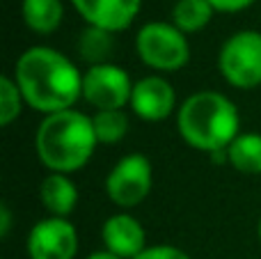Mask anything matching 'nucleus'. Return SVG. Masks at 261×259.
Wrapping results in <instances>:
<instances>
[{
    "instance_id": "nucleus-9",
    "label": "nucleus",
    "mask_w": 261,
    "mask_h": 259,
    "mask_svg": "<svg viewBox=\"0 0 261 259\" xmlns=\"http://www.w3.org/2000/svg\"><path fill=\"white\" fill-rule=\"evenodd\" d=\"M128 108L138 119L156 124L176 115L179 103H176V92L172 83L161 73H149L135 81Z\"/></svg>"
},
{
    "instance_id": "nucleus-19",
    "label": "nucleus",
    "mask_w": 261,
    "mask_h": 259,
    "mask_svg": "<svg viewBox=\"0 0 261 259\" xmlns=\"http://www.w3.org/2000/svg\"><path fill=\"white\" fill-rule=\"evenodd\" d=\"M135 259H190V255L176 246L158 243V246H147Z\"/></svg>"
},
{
    "instance_id": "nucleus-16",
    "label": "nucleus",
    "mask_w": 261,
    "mask_h": 259,
    "mask_svg": "<svg viewBox=\"0 0 261 259\" xmlns=\"http://www.w3.org/2000/svg\"><path fill=\"white\" fill-rule=\"evenodd\" d=\"M78 55L85 60L90 67L94 64H106L110 62V55L115 50V35L108 30H101V28H92L87 25L85 30L78 37Z\"/></svg>"
},
{
    "instance_id": "nucleus-20",
    "label": "nucleus",
    "mask_w": 261,
    "mask_h": 259,
    "mask_svg": "<svg viewBox=\"0 0 261 259\" xmlns=\"http://www.w3.org/2000/svg\"><path fill=\"white\" fill-rule=\"evenodd\" d=\"M213 5L216 12H222V14H236V12H243V9L252 7L257 0H208Z\"/></svg>"
},
{
    "instance_id": "nucleus-1",
    "label": "nucleus",
    "mask_w": 261,
    "mask_h": 259,
    "mask_svg": "<svg viewBox=\"0 0 261 259\" xmlns=\"http://www.w3.org/2000/svg\"><path fill=\"white\" fill-rule=\"evenodd\" d=\"M14 81L28 108L44 117L71 110L83 99V71L53 46H30L23 50L14 64Z\"/></svg>"
},
{
    "instance_id": "nucleus-23",
    "label": "nucleus",
    "mask_w": 261,
    "mask_h": 259,
    "mask_svg": "<svg viewBox=\"0 0 261 259\" xmlns=\"http://www.w3.org/2000/svg\"><path fill=\"white\" fill-rule=\"evenodd\" d=\"M257 237H259V241H261V216H259V223H257Z\"/></svg>"
},
{
    "instance_id": "nucleus-11",
    "label": "nucleus",
    "mask_w": 261,
    "mask_h": 259,
    "mask_svg": "<svg viewBox=\"0 0 261 259\" xmlns=\"http://www.w3.org/2000/svg\"><path fill=\"white\" fill-rule=\"evenodd\" d=\"M101 241L103 250L122 259H135L147 248V232L135 216H130L128 211H119L103 220Z\"/></svg>"
},
{
    "instance_id": "nucleus-14",
    "label": "nucleus",
    "mask_w": 261,
    "mask_h": 259,
    "mask_svg": "<svg viewBox=\"0 0 261 259\" xmlns=\"http://www.w3.org/2000/svg\"><path fill=\"white\" fill-rule=\"evenodd\" d=\"M229 165L241 174H261V133L241 131L227 147Z\"/></svg>"
},
{
    "instance_id": "nucleus-13",
    "label": "nucleus",
    "mask_w": 261,
    "mask_h": 259,
    "mask_svg": "<svg viewBox=\"0 0 261 259\" xmlns=\"http://www.w3.org/2000/svg\"><path fill=\"white\" fill-rule=\"evenodd\" d=\"M23 23L35 35H53L64 18L62 0H23Z\"/></svg>"
},
{
    "instance_id": "nucleus-3",
    "label": "nucleus",
    "mask_w": 261,
    "mask_h": 259,
    "mask_svg": "<svg viewBox=\"0 0 261 259\" xmlns=\"http://www.w3.org/2000/svg\"><path fill=\"white\" fill-rule=\"evenodd\" d=\"M99 140L92 117L81 110L46 115L35 133V151L48 172L73 174L92 161Z\"/></svg>"
},
{
    "instance_id": "nucleus-10",
    "label": "nucleus",
    "mask_w": 261,
    "mask_h": 259,
    "mask_svg": "<svg viewBox=\"0 0 261 259\" xmlns=\"http://www.w3.org/2000/svg\"><path fill=\"white\" fill-rule=\"evenodd\" d=\"M71 5L87 25L117 35L138 18L142 0H71Z\"/></svg>"
},
{
    "instance_id": "nucleus-18",
    "label": "nucleus",
    "mask_w": 261,
    "mask_h": 259,
    "mask_svg": "<svg viewBox=\"0 0 261 259\" xmlns=\"http://www.w3.org/2000/svg\"><path fill=\"white\" fill-rule=\"evenodd\" d=\"M23 106H25V99H23L14 76L3 73L0 76V124L3 126H12L21 117Z\"/></svg>"
},
{
    "instance_id": "nucleus-6",
    "label": "nucleus",
    "mask_w": 261,
    "mask_h": 259,
    "mask_svg": "<svg viewBox=\"0 0 261 259\" xmlns=\"http://www.w3.org/2000/svg\"><path fill=\"white\" fill-rule=\"evenodd\" d=\"M153 186L151 161L144 154H126L110 168L106 177V195L122 211H130L149 197Z\"/></svg>"
},
{
    "instance_id": "nucleus-5",
    "label": "nucleus",
    "mask_w": 261,
    "mask_h": 259,
    "mask_svg": "<svg viewBox=\"0 0 261 259\" xmlns=\"http://www.w3.org/2000/svg\"><path fill=\"white\" fill-rule=\"evenodd\" d=\"M218 69L236 90L261 87V32L239 30L227 37L218 50Z\"/></svg>"
},
{
    "instance_id": "nucleus-2",
    "label": "nucleus",
    "mask_w": 261,
    "mask_h": 259,
    "mask_svg": "<svg viewBox=\"0 0 261 259\" xmlns=\"http://www.w3.org/2000/svg\"><path fill=\"white\" fill-rule=\"evenodd\" d=\"M176 131L186 145L204 154L227 149L241 133L239 106L216 90L193 92L176 110Z\"/></svg>"
},
{
    "instance_id": "nucleus-21",
    "label": "nucleus",
    "mask_w": 261,
    "mask_h": 259,
    "mask_svg": "<svg viewBox=\"0 0 261 259\" xmlns=\"http://www.w3.org/2000/svg\"><path fill=\"white\" fill-rule=\"evenodd\" d=\"M9 227H12V211H9V204L3 202L0 204V237H7L9 234Z\"/></svg>"
},
{
    "instance_id": "nucleus-8",
    "label": "nucleus",
    "mask_w": 261,
    "mask_h": 259,
    "mask_svg": "<svg viewBox=\"0 0 261 259\" xmlns=\"http://www.w3.org/2000/svg\"><path fill=\"white\" fill-rule=\"evenodd\" d=\"M25 252L28 259H76L78 229L69 218L46 216L30 227Z\"/></svg>"
},
{
    "instance_id": "nucleus-4",
    "label": "nucleus",
    "mask_w": 261,
    "mask_h": 259,
    "mask_svg": "<svg viewBox=\"0 0 261 259\" xmlns=\"http://www.w3.org/2000/svg\"><path fill=\"white\" fill-rule=\"evenodd\" d=\"M135 53L151 71L174 73L190 62L188 35H184L174 23L149 21L135 35Z\"/></svg>"
},
{
    "instance_id": "nucleus-22",
    "label": "nucleus",
    "mask_w": 261,
    "mask_h": 259,
    "mask_svg": "<svg viewBox=\"0 0 261 259\" xmlns=\"http://www.w3.org/2000/svg\"><path fill=\"white\" fill-rule=\"evenodd\" d=\"M85 259H122V257L113 255V252H108V250H96V252H92V255H87Z\"/></svg>"
},
{
    "instance_id": "nucleus-7",
    "label": "nucleus",
    "mask_w": 261,
    "mask_h": 259,
    "mask_svg": "<svg viewBox=\"0 0 261 259\" xmlns=\"http://www.w3.org/2000/svg\"><path fill=\"white\" fill-rule=\"evenodd\" d=\"M135 81L115 62L94 64L83 71V99L94 110H124L130 103Z\"/></svg>"
},
{
    "instance_id": "nucleus-15",
    "label": "nucleus",
    "mask_w": 261,
    "mask_h": 259,
    "mask_svg": "<svg viewBox=\"0 0 261 259\" xmlns=\"http://www.w3.org/2000/svg\"><path fill=\"white\" fill-rule=\"evenodd\" d=\"M213 14L216 9L208 0H176L172 7V23L184 35H195L211 23Z\"/></svg>"
},
{
    "instance_id": "nucleus-12",
    "label": "nucleus",
    "mask_w": 261,
    "mask_h": 259,
    "mask_svg": "<svg viewBox=\"0 0 261 259\" xmlns=\"http://www.w3.org/2000/svg\"><path fill=\"white\" fill-rule=\"evenodd\" d=\"M39 200L48 216L55 218H69L78 206V188L71 182V174L48 172L41 179Z\"/></svg>"
},
{
    "instance_id": "nucleus-17",
    "label": "nucleus",
    "mask_w": 261,
    "mask_h": 259,
    "mask_svg": "<svg viewBox=\"0 0 261 259\" xmlns=\"http://www.w3.org/2000/svg\"><path fill=\"white\" fill-rule=\"evenodd\" d=\"M94 133L99 145H117L130 131V119L126 110H96L92 115Z\"/></svg>"
}]
</instances>
